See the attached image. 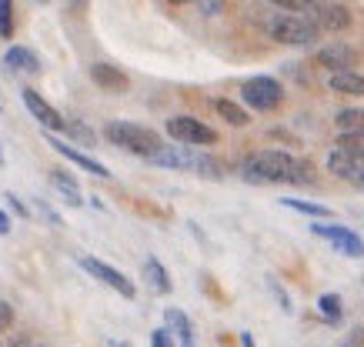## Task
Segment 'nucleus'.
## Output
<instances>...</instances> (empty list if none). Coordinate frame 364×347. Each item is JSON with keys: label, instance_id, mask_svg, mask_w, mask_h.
Returning <instances> with one entry per match:
<instances>
[{"label": "nucleus", "instance_id": "nucleus-1", "mask_svg": "<svg viewBox=\"0 0 364 347\" xmlns=\"http://www.w3.org/2000/svg\"><path fill=\"white\" fill-rule=\"evenodd\" d=\"M151 164L171 167V170H191V174H198V177H204V180L224 177L221 160H214V157L198 150V147H161V150L151 157Z\"/></svg>", "mask_w": 364, "mask_h": 347}, {"label": "nucleus", "instance_id": "nucleus-2", "mask_svg": "<svg viewBox=\"0 0 364 347\" xmlns=\"http://www.w3.org/2000/svg\"><path fill=\"white\" fill-rule=\"evenodd\" d=\"M294 157L287 150H257L241 164V177L251 184H287Z\"/></svg>", "mask_w": 364, "mask_h": 347}, {"label": "nucleus", "instance_id": "nucleus-3", "mask_svg": "<svg viewBox=\"0 0 364 347\" xmlns=\"http://www.w3.org/2000/svg\"><path fill=\"white\" fill-rule=\"evenodd\" d=\"M104 137H107L114 147H121V150H127V154L147 157V160L164 147V141H161L157 131H151V127H137V123H131V121H111L107 127H104Z\"/></svg>", "mask_w": 364, "mask_h": 347}, {"label": "nucleus", "instance_id": "nucleus-4", "mask_svg": "<svg viewBox=\"0 0 364 347\" xmlns=\"http://www.w3.org/2000/svg\"><path fill=\"white\" fill-rule=\"evenodd\" d=\"M271 40L277 44H294V47H311L321 37L318 23L311 17H298V13H284V17H274L271 27H267Z\"/></svg>", "mask_w": 364, "mask_h": 347}, {"label": "nucleus", "instance_id": "nucleus-5", "mask_svg": "<svg viewBox=\"0 0 364 347\" xmlns=\"http://www.w3.org/2000/svg\"><path fill=\"white\" fill-rule=\"evenodd\" d=\"M244 104L247 107H254V111H261V114H271L281 107V101H284V87H281V80L274 77H251V80H244Z\"/></svg>", "mask_w": 364, "mask_h": 347}, {"label": "nucleus", "instance_id": "nucleus-6", "mask_svg": "<svg viewBox=\"0 0 364 347\" xmlns=\"http://www.w3.org/2000/svg\"><path fill=\"white\" fill-rule=\"evenodd\" d=\"M167 134L174 137L177 144H184V147H210V144H218V131L208 127L204 121H198V117H188V114L171 117V121H167Z\"/></svg>", "mask_w": 364, "mask_h": 347}, {"label": "nucleus", "instance_id": "nucleus-7", "mask_svg": "<svg viewBox=\"0 0 364 347\" xmlns=\"http://www.w3.org/2000/svg\"><path fill=\"white\" fill-rule=\"evenodd\" d=\"M77 264L87 270V274H94L97 280H104L107 287H114V291L121 294V297H127V301H134V297H137V287H134V280L127 277V274H121L117 268H111V264H104V260H97V258H87V254H80Z\"/></svg>", "mask_w": 364, "mask_h": 347}, {"label": "nucleus", "instance_id": "nucleus-8", "mask_svg": "<svg viewBox=\"0 0 364 347\" xmlns=\"http://www.w3.org/2000/svg\"><path fill=\"white\" fill-rule=\"evenodd\" d=\"M328 170L334 177H341L344 184L364 191V154H351V150H338L334 147L331 157H328Z\"/></svg>", "mask_w": 364, "mask_h": 347}, {"label": "nucleus", "instance_id": "nucleus-9", "mask_svg": "<svg viewBox=\"0 0 364 347\" xmlns=\"http://www.w3.org/2000/svg\"><path fill=\"white\" fill-rule=\"evenodd\" d=\"M311 231H314L318 237H324V241H331L334 250H338V254H344V258H364V241L354 234L351 227H341V224H314Z\"/></svg>", "mask_w": 364, "mask_h": 347}, {"label": "nucleus", "instance_id": "nucleus-10", "mask_svg": "<svg viewBox=\"0 0 364 347\" xmlns=\"http://www.w3.org/2000/svg\"><path fill=\"white\" fill-rule=\"evenodd\" d=\"M314 64L324 70H331V74H348V70L358 64V50L341 44V40H334V44L321 47L318 54H314Z\"/></svg>", "mask_w": 364, "mask_h": 347}, {"label": "nucleus", "instance_id": "nucleus-11", "mask_svg": "<svg viewBox=\"0 0 364 347\" xmlns=\"http://www.w3.org/2000/svg\"><path fill=\"white\" fill-rule=\"evenodd\" d=\"M308 17L318 23V31H331V34H341L351 27V11L344 4H311Z\"/></svg>", "mask_w": 364, "mask_h": 347}, {"label": "nucleus", "instance_id": "nucleus-12", "mask_svg": "<svg viewBox=\"0 0 364 347\" xmlns=\"http://www.w3.org/2000/svg\"><path fill=\"white\" fill-rule=\"evenodd\" d=\"M21 97H23V104H27V111L33 114V121H41L47 127V134H50V131H64L67 127V121L57 114V107H50V104H47L33 87H23Z\"/></svg>", "mask_w": 364, "mask_h": 347}, {"label": "nucleus", "instance_id": "nucleus-13", "mask_svg": "<svg viewBox=\"0 0 364 347\" xmlns=\"http://www.w3.org/2000/svg\"><path fill=\"white\" fill-rule=\"evenodd\" d=\"M47 144L54 147V150H57V154H60V157H67L70 164H77L80 170H87V174H94V177H104V180L111 177V170L104 167L100 160H94V157H87V154H84V150H77V147H74V144H67V141H57L54 134H47Z\"/></svg>", "mask_w": 364, "mask_h": 347}, {"label": "nucleus", "instance_id": "nucleus-14", "mask_svg": "<svg viewBox=\"0 0 364 347\" xmlns=\"http://www.w3.org/2000/svg\"><path fill=\"white\" fill-rule=\"evenodd\" d=\"M90 80H94L100 90H107V94H124V90L131 87L127 74H124L121 67H114V64H94V67H90Z\"/></svg>", "mask_w": 364, "mask_h": 347}, {"label": "nucleus", "instance_id": "nucleus-15", "mask_svg": "<svg viewBox=\"0 0 364 347\" xmlns=\"http://www.w3.org/2000/svg\"><path fill=\"white\" fill-rule=\"evenodd\" d=\"M4 67L11 70V74H41V57L33 54L31 47H11L7 54H4Z\"/></svg>", "mask_w": 364, "mask_h": 347}, {"label": "nucleus", "instance_id": "nucleus-16", "mask_svg": "<svg viewBox=\"0 0 364 347\" xmlns=\"http://www.w3.org/2000/svg\"><path fill=\"white\" fill-rule=\"evenodd\" d=\"M144 280H147V287L154 294H171L174 291V284H171V274L164 270V264L157 258H147L144 260Z\"/></svg>", "mask_w": 364, "mask_h": 347}, {"label": "nucleus", "instance_id": "nucleus-17", "mask_svg": "<svg viewBox=\"0 0 364 347\" xmlns=\"http://www.w3.org/2000/svg\"><path fill=\"white\" fill-rule=\"evenodd\" d=\"M50 187H54V191L60 194L70 207H80V204H84V194H80L77 180L70 177L67 170H50Z\"/></svg>", "mask_w": 364, "mask_h": 347}, {"label": "nucleus", "instance_id": "nucleus-18", "mask_svg": "<svg viewBox=\"0 0 364 347\" xmlns=\"http://www.w3.org/2000/svg\"><path fill=\"white\" fill-rule=\"evenodd\" d=\"M164 321H167V331H171V334H177L181 347H194V327H191L188 314L177 311V307H167V311H164Z\"/></svg>", "mask_w": 364, "mask_h": 347}, {"label": "nucleus", "instance_id": "nucleus-19", "mask_svg": "<svg viewBox=\"0 0 364 347\" xmlns=\"http://www.w3.org/2000/svg\"><path fill=\"white\" fill-rule=\"evenodd\" d=\"M328 87H331L334 94H344V97H364V77L354 74V70H348V74H331Z\"/></svg>", "mask_w": 364, "mask_h": 347}, {"label": "nucleus", "instance_id": "nucleus-20", "mask_svg": "<svg viewBox=\"0 0 364 347\" xmlns=\"http://www.w3.org/2000/svg\"><path fill=\"white\" fill-rule=\"evenodd\" d=\"M214 111L221 114V117H224L228 123H231V127H247V123H251V114L244 111L241 104L228 101V97H221V101H214Z\"/></svg>", "mask_w": 364, "mask_h": 347}, {"label": "nucleus", "instance_id": "nucleus-21", "mask_svg": "<svg viewBox=\"0 0 364 347\" xmlns=\"http://www.w3.org/2000/svg\"><path fill=\"white\" fill-rule=\"evenodd\" d=\"M334 123H338L341 134H364V107H344L334 117Z\"/></svg>", "mask_w": 364, "mask_h": 347}, {"label": "nucleus", "instance_id": "nucleus-22", "mask_svg": "<svg viewBox=\"0 0 364 347\" xmlns=\"http://www.w3.org/2000/svg\"><path fill=\"white\" fill-rule=\"evenodd\" d=\"M318 311H321V317H324L328 324H341L344 311H341V297H338V294H321Z\"/></svg>", "mask_w": 364, "mask_h": 347}, {"label": "nucleus", "instance_id": "nucleus-23", "mask_svg": "<svg viewBox=\"0 0 364 347\" xmlns=\"http://www.w3.org/2000/svg\"><path fill=\"white\" fill-rule=\"evenodd\" d=\"M314 180H318V174H314V164H311V160H304V157H294V167H291V180H287V184L308 187V184H314Z\"/></svg>", "mask_w": 364, "mask_h": 347}, {"label": "nucleus", "instance_id": "nucleus-24", "mask_svg": "<svg viewBox=\"0 0 364 347\" xmlns=\"http://www.w3.org/2000/svg\"><path fill=\"white\" fill-rule=\"evenodd\" d=\"M281 204H284V207H291V211H298V214H311V217H331V211H328L324 204L298 201V197H281Z\"/></svg>", "mask_w": 364, "mask_h": 347}, {"label": "nucleus", "instance_id": "nucleus-25", "mask_svg": "<svg viewBox=\"0 0 364 347\" xmlns=\"http://www.w3.org/2000/svg\"><path fill=\"white\" fill-rule=\"evenodd\" d=\"M64 131H67V134H70V137H74V141H80V144H87V147H94V144H97V134L90 131L87 123L70 121V123H67V127H64Z\"/></svg>", "mask_w": 364, "mask_h": 347}, {"label": "nucleus", "instance_id": "nucleus-26", "mask_svg": "<svg viewBox=\"0 0 364 347\" xmlns=\"http://www.w3.org/2000/svg\"><path fill=\"white\" fill-rule=\"evenodd\" d=\"M0 37H4V40L14 37V4L11 0H0Z\"/></svg>", "mask_w": 364, "mask_h": 347}, {"label": "nucleus", "instance_id": "nucleus-27", "mask_svg": "<svg viewBox=\"0 0 364 347\" xmlns=\"http://www.w3.org/2000/svg\"><path fill=\"white\" fill-rule=\"evenodd\" d=\"M338 150H351V154H364V134H338Z\"/></svg>", "mask_w": 364, "mask_h": 347}, {"label": "nucleus", "instance_id": "nucleus-28", "mask_svg": "<svg viewBox=\"0 0 364 347\" xmlns=\"http://www.w3.org/2000/svg\"><path fill=\"white\" fill-rule=\"evenodd\" d=\"M33 207H37V214H41L50 227H60V214L50 211V204H47V201H41V197H37V201H33Z\"/></svg>", "mask_w": 364, "mask_h": 347}, {"label": "nucleus", "instance_id": "nucleus-29", "mask_svg": "<svg viewBox=\"0 0 364 347\" xmlns=\"http://www.w3.org/2000/svg\"><path fill=\"white\" fill-rule=\"evenodd\" d=\"M151 347H174V334L167 327H157V331H151Z\"/></svg>", "mask_w": 364, "mask_h": 347}, {"label": "nucleus", "instance_id": "nucleus-30", "mask_svg": "<svg viewBox=\"0 0 364 347\" xmlns=\"http://www.w3.org/2000/svg\"><path fill=\"white\" fill-rule=\"evenodd\" d=\"M11 324H14V307L7 301H0V334H4Z\"/></svg>", "mask_w": 364, "mask_h": 347}, {"label": "nucleus", "instance_id": "nucleus-31", "mask_svg": "<svg viewBox=\"0 0 364 347\" xmlns=\"http://www.w3.org/2000/svg\"><path fill=\"white\" fill-rule=\"evenodd\" d=\"M4 201L11 204V211H14V214H21V217H31V207H23L21 197H14V194H4Z\"/></svg>", "mask_w": 364, "mask_h": 347}, {"label": "nucleus", "instance_id": "nucleus-32", "mask_svg": "<svg viewBox=\"0 0 364 347\" xmlns=\"http://www.w3.org/2000/svg\"><path fill=\"white\" fill-rule=\"evenodd\" d=\"M198 11H200V13H208V17H214V13H221V11H224V4H198Z\"/></svg>", "mask_w": 364, "mask_h": 347}, {"label": "nucleus", "instance_id": "nucleus-33", "mask_svg": "<svg viewBox=\"0 0 364 347\" xmlns=\"http://www.w3.org/2000/svg\"><path fill=\"white\" fill-rule=\"evenodd\" d=\"M7 231H11V221H7V214L0 211V237L7 234Z\"/></svg>", "mask_w": 364, "mask_h": 347}, {"label": "nucleus", "instance_id": "nucleus-34", "mask_svg": "<svg viewBox=\"0 0 364 347\" xmlns=\"http://www.w3.org/2000/svg\"><path fill=\"white\" fill-rule=\"evenodd\" d=\"M241 344H244V347H257V344H254V337L247 334V331H244V334H241Z\"/></svg>", "mask_w": 364, "mask_h": 347}, {"label": "nucleus", "instance_id": "nucleus-35", "mask_svg": "<svg viewBox=\"0 0 364 347\" xmlns=\"http://www.w3.org/2000/svg\"><path fill=\"white\" fill-rule=\"evenodd\" d=\"M11 347H33V344H31V341H27V337H17V341H14Z\"/></svg>", "mask_w": 364, "mask_h": 347}, {"label": "nucleus", "instance_id": "nucleus-36", "mask_svg": "<svg viewBox=\"0 0 364 347\" xmlns=\"http://www.w3.org/2000/svg\"><path fill=\"white\" fill-rule=\"evenodd\" d=\"M0 164H4V150H0Z\"/></svg>", "mask_w": 364, "mask_h": 347}, {"label": "nucleus", "instance_id": "nucleus-37", "mask_svg": "<svg viewBox=\"0 0 364 347\" xmlns=\"http://www.w3.org/2000/svg\"><path fill=\"white\" fill-rule=\"evenodd\" d=\"M33 347H44V344H33Z\"/></svg>", "mask_w": 364, "mask_h": 347}]
</instances>
